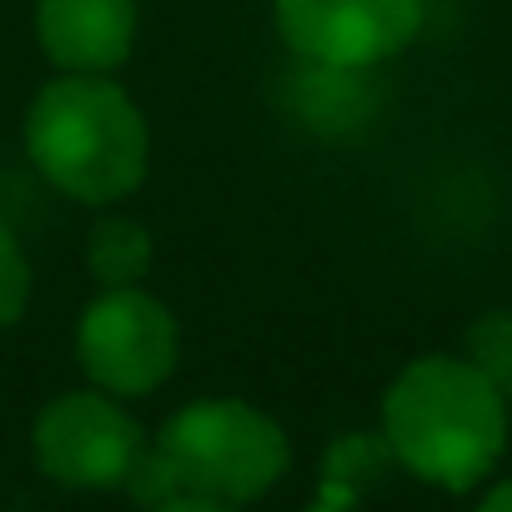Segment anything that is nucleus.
I'll return each instance as SVG.
<instances>
[{"label":"nucleus","instance_id":"1","mask_svg":"<svg viewBox=\"0 0 512 512\" xmlns=\"http://www.w3.org/2000/svg\"><path fill=\"white\" fill-rule=\"evenodd\" d=\"M507 392L467 357H417L382 397V437L392 457L442 492H472L507 452Z\"/></svg>","mask_w":512,"mask_h":512},{"label":"nucleus","instance_id":"2","mask_svg":"<svg viewBox=\"0 0 512 512\" xmlns=\"http://www.w3.org/2000/svg\"><path fill=\"white\" fill-rule=\"evenodd\" d=\"M26 151L61 196L111 206L146 181L151 131L116 81L56 76L26 111Z\"/></svg>","mask_w":512,"mask_h":512},{"label":"nucleus","instance_id":"3","mask_svg":"<svg viewBox=\"0 0 512 512\" xmlns=\"http://www.w3.org/2000/svg\"><path fill=\"white\" fill-rule=\"evenodd\" d=\"M156 452L181 492H201L231 507L267 497L292 467V442L277 417L236 397H206L181 407L156 432Z\"/></svg>","mask_w":512,"mask_h":512},{"label":"nucleus","instance_id":"4","mask_svg":"<svg viewBox=\"0 0 512 512\" xmlns=\"http://www.w3.org/2000/svg\"><path fill=\"white\" fill-rule=\"evenodd\" d=\"M76 357L101 392L146 397L176 372L181 332L171 307L156 302L151 292L106 287L76 327Z\"/></svg>","mask_w":512,"mask_h":512},{"label":"nucleus","instance_id":"5","mask_svg":"<svg viewBox=\"0 0 512 512\" xmlns=\"http://www.w3.org/2000/svg\"><path fill=\"white\" fill-rule=\"evenodd\" d=\"M146 432L111 392H61L36 412L31 452L36 467L76 492H106L121 487L131 462L141 457Z\"/></svg>","mask_w":512,"mask_h":512},{"label":"nucleus","instance_id":"6","mask_svg":"<svg viewBox=\"0 0 512 512\" xmlns=\"http://www.w3.org/2000/svg\"><path fill=\"white\" fill-rule=\"evenodd\" d=\"M427 0H277L282 41L327 71H362L392 61L417 41Z\"/></svg>","mask_w":512,"mask_h":512},{"label":"nucleus","instance_id":"7","mask_svg":"<svg viewBox=\"0 0 512 512\" xmlns=\"http://www.w3.org/2000/svg\"><path fill=\"white\" fill-rule=\"evenodd\" d=\"M36 41L66 76H111L136 46V0H41Z\"/></svg>","mask_w":512,"mask_h":512},{"label":"nucleus","instance_id":"8","mask_svg":"<svg viewBox=\"0 0 512 512\" xmlns=\"http://www.w3.org/2000/svg\"><path fill=\"white\" fill-rule=\"evenodd\" d=\"M151 231L131 216H106L96 231H91V246H86V262H91V277L101 287H136L146 272H151Z\"/></svg>","mask_w":512,"mask_h":512},{"label":"nucleus","instance_id":"9","mask_svg":"<svg viewBox=\"0 0 512 512\" xmlns=\"http://www.w3.org/2000/svg\"><path fill=\"white\" fill-rule=\"evenodd\" d=\"M477 372H487L502 392L512 382V312H487L467 327V352H462Z\"/></svg>","mask_w":512,"mask_h":512},{"label":"nucleus","instance_id":"10","mask_svg":"<svg viewBox=\"0 0 512 512\" xmlns=\"http://www.w3.org/2000/svg\"><path fill=\"white\" fill-rule=\"evenodd\" d=\"M26 302H31V262L16 231L0 221V332L26 317Z\"/></svg>","mask_w":512,"mask_h":512},{"label":"nucleus","instance_id":"11","mask_svg":"<svg viewBox=\"0 0 512 512\" xmlns=\"http://www.w3.org/2000/svg\"><path fill=\"white\" fill-rule=\"evenodd\" d=\"M146 512H236V507L216 502V497H201V492H176V497H166V502H156Z\"/></svg>","mask_w":512,"mask_h":512},{"label":"nucleus","instance_id":"12","mask_svg":"<svg viewBox=\"0 0 512 512\" xmlns=\"http://www.w3.org/2000/svg\"><path fill=\"white\" fill-rule=\"evenodd\" d=\"M477 512H512V477L497 482V487H487L482 502H477Z\"/></svg>","mask_w":512,"mask_h":512},{"label":"nucleus","instance_id":"13","mask_svg":"<svg viewBox=\"0 0 512 512\" xmlns=\"http://www.w3.org/2000/svg\"><path fill=\"white\" fill-rule=\"evenodd\" d=\"M507 422H512V382H507Z\"/></svg>","mask_w":512,"mask_h":512}]
</instances>
